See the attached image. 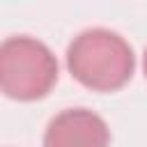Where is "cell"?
I'll list each match as a JSON object with an SVG mask.
<instances>
[{
    "mask_svg": "<svg viewBox=\"0 0 147 147\" xmlns=\"http://www.w3.org/2000/svg\"><path fill=\"white\" fill-rule=\"evenodd\" d=\"M67 69L71 78L92 92H117L131 80L136 55L119 32L87 28L67 46Z\"/></svg>",
    "mask_w": 147,
    "mask_h": 147,
    "instance_id": "6da1fadb",
    "label": "cell"
},
{
    "mask_svg": "<svg viewBox=\"0 0 147 147\" xmlns=\"http://www.w3.org/2000/svg\"><path fill=\"white\" fill-rule=\"evenodd\" d=\"M57 57L53 51L28 34L7 37L0 46V87L16 101H37L57 83Z\"/></svg>",
    "mask_w": 147,
    "mask_h": 147,
    "instance_id": "7a4b0ae2",
    "label": "cell"
},
{
    "mask_svg": "<svg viewBox=\"0 0 147 147\" xmlns=\"http://www.w3.org/2000/svg\"><path fill=\"white\" fill-rule=\"evenodd\" d=\"M44 147H110V129L90 108H64L48 122Z\"/></svg>",
    "mask_w": 147,
    "mask_h": 147,
    "instance_id": "3957f363",
    "label": "cell"
},
{
    "mask_svg": "<svg viewBox=\"0 0 147 147\" xmlns=\"http://www.w3.org/2000/svg\"><path fill=\"white\" fill-rule=\"evenodd\" d=\"M142 71H145V78H147V48H145V55H142Z\"/></svg>",
    "mask_w": 147,
    "mask_h": 147,
    "instance_id": "277c9868",
    "label": "cell"
}]
</instances>
